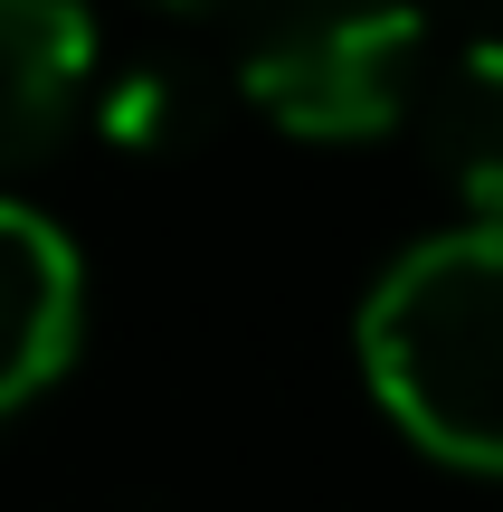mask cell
Segmentation results:
<instances>
[{
  "label": "cell",
  "mask_w": 503,
  "mask_h": 512,
  "mask_svg": "<svg viewBox=\"0 0 503 512\" xmlns=\"http://www.w3.org/2000/svg\"><path fill=\"white\" fill-rule=\"evenodd\" d=\"M361 380L418 456L503 475V228H447L390 256L361 304Z\"/></svg>",
  "instance_id": "1"
},
{
  "label": "cell",
  "mask_w": 503,
  "mask_h": 512,
  "mask_svg": "<svg viewBox=\"0 0 503 512\" xmlns=\"http://www.w3.org/2000/svg\"><path fill=\"white\" fill-rule=\"evenodd\" d=\"M428 0H257L238 86L295 143H380L428 95Z\"/></svg>",
  "instance_id": "2"
},
{
  "label": "cell",
  "mask_w": 503,
  "mask_h": 512,
  "mask_svg": "<svg viewBox=\"0 0 503 512\" xmlns=\"http://www.w3.org/2000/svg\"><path fill=\"white\" fill-rule=\"evenodd\" d=\"M86 332V266L29 200H0V427L57 389Z\"/></svg>",
  "instance_id": "3"
},
{
  "label": "cell",
  "mask_w": 503,
  "mask_h": 512,
  "mask_svg": "<svg viewBox=\"0 0 503 512\" xmlns=\"http://www.w3.org/2000/svg\"><path fill=\"white\" fill-rule=\"evenodd\" d=\"M95 105L86 0H0V171H29Z\"/></svg>",
  "instance_id": "4"
},
{
  "label": "cell",
  "mask_w": 503,
  "mask_h": 512,
  "mask_svg": "<svg viewBox=\"0 0 503 512\" xmlns=\"http://www.w3.org/2000/svg\"><path fill=\"white\" fill-rule=\"evenodd\" d=\"M418 152L475 228H503V38L447 57L418 95Z\"/></svg>",
  "instance_id": "5"
},
{
  "label": "cell",
  "mask_w": 503,
  "mask_h": 512,
  "mask_svg": "<svg viewBox=\"0 0 503 512\" xmlns=\"http://www.w3.org/2000/svg\"><path fill=\"white\" fill-rule=\"evenodd\" d=\"M95 124H105V143H124V152H181V143H200L209 105H200V76L190 67L143 57V67H124V76L95 86Z\"/></svg>",
  "instance_id": "6"
},
{
  "label": "cell",
  "mask_w": 503,
  "mask_h": 512,
  "mask_svg": "<svg viewBox=\"0 0 503 512\" xmlns=\"http://www.w3.org/2000/svg\"><path fill=\"white\" fill-rule=\"evenodd\" d=\"M152 10H171V19H219V10H257V0H152Z\"/></svg>",
  "instance_id": "7"
}]
</instances>
